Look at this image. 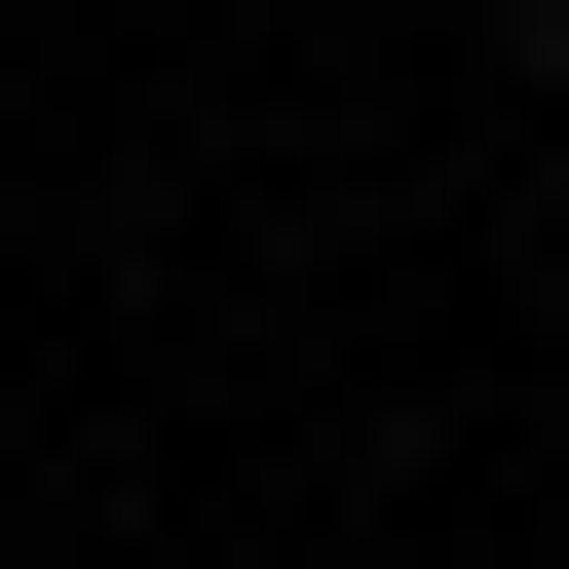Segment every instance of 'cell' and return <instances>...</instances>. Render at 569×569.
<instances>
[{
	"label": "cell",
	"mask_w": 569,
	"mask_h": 569,
	"mask_svg": "<svg viewBox=\"0 0 569 569\" xmlns=\"http://www.w3.org/2000/svg\"><path fill=\"white\" fill-rule=\"evenodd\" d=\"M531 114H569V0H531Z\"/></svg>",
	"instance_id": "cell-1"
}]
</instances>
